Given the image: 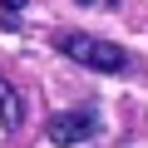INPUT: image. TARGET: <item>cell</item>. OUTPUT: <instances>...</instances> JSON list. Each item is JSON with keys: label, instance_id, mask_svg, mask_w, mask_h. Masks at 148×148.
<instances>
[{"label": "cell", "instance_id": "5", "mask_svg": "<svg viewBox=\"0 0 148 148\" xmlns=\"http://www.w3.org/2000/svg\"><path fill=\"white\" fill-rule=\"evenodd\" d=\"M79 5H89V0H79Z\"/></svg>", "mask_w": 148, "mask_h": 148}, {"label": "cell", "instance_id": "2", "mask_svg": "<svg viewBox=\"0 0 148 148\" xmlns=\"http://www.w3.org/2000/svg\"><path fill=\"white\" fill-rule=\"evenodd\" d=\"M99 133V109H64V114H54L49 123H45V138L54 143V148H74V143H89Z\"/></svg>", "mask_w": 148, "mask_h": 148}, {"label": "cell", "instance_id": "4", "mask_svg": "<svg viewBox=\"0 0 148 148\" xmlns=\"http://www.w3.org/2000/svg\"><path fill=\"white\" fill-rule=\"evenodd\" d=\"M15 10H25V0H5V20H0L5 30H15Z\"/></svg>", "mask_w": 148, "mask_h": 148}, {"label": "cell", "instance_id": "3", "mask_svg": "<svg viewBox=\"0 0 148 148\" xmlns=\"http://www.w3.org/2000/svg\"><path fill=\"white\" fill-rule=\"evenodd\" d=\"M20 114H25V104H20V94L0 79V123L5 128H20Z\"/></svg>", "mask_w": 148, "mask_h": 148}, {"label": "cell", "instance_id": "1", "mask_svg": "<svg viewBox=\"0 0 148 148\" xmlns=\"http://www.w3.org/2000/svg\"><path fill=\"white\" fill-rule=\"evenodd\" d=\"M54 49L69 54L74 64H84V69H99V74H123L133 59L128 49H119L114 40H99V35H84V30H64L54 35Z\"/></svg>", "mask_w": 148, "mask_h": 148}]
</instances>
